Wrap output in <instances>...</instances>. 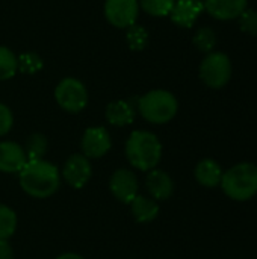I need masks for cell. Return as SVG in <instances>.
I'll use <instances>...</instances> for the list:
<instances>
[{
  "label": "cell",
  "instance_id": "6da1fadb",
  "mask_svg": "<svg viewBox=\"0 0 257 259\" xmlns=\"http://www.w3.org/2000/svg\"><path fill=\"white\" fill-rule=\"evenodd\" d=\"M18 176L23 191L35 199H47L53 196L61 185V173L58 167L44 159L27 161Z\"/></svg>",
  "mask_w": 257,
  "mask_h": 259
},
{
  "label": "cell",
  "instance_id": "7a4b0ae2",
  "mask_svg": "<svg viewBox=\"0 0 257 259\" xmlns=\"http://www.w3.org/2000/svg\"><path fill=\"white\" fill-rule=\"evenodd\" d=\"M126 156L135 168L150 171L162 158V144L153 132L135 131L126 143Z\"/></svg>",
  "mask_w": 257,
  "mask_h": 259
},
{
  "label": "cell",
  "instance_id": "3957f363",
  "mask_svg": "<svg viewBox=\"0 0 257 259\" xmlns=\"http://www.w3.org/2000/svg\"><path fill=\"white\" fill-rule=\"evenodd\" d=\"M221 188L232 200L245 202L257 194V167L242 162L223 175Z\"/></svg>",
  "mask_w": 257,
  "mask_h": 259
},
{
  "label": "cell",
  "instance_id": "277c9868",
  "mask_svg": "<svg viewBox=\"0 0 257 259\" xmlns=\"http://www.w3.org/2000/svg\"><path fill=\"white\" fill-rule=\"evenodd\" d=\"M138 109L144 120L153 124H164L174 118L179 109V103L170 91L153 90L139 97Z\"/></svg>",
  "mask_w": 257,
  "mask_h": 259
},
{
  "label": "cell",
  "instance_id": "5b68a950",
  "mask_svg": "<svg viewBox=\"0 0 257 259\" xmlns=\"http://www.w3.org/2000/svg\"><path fill=\"white\" fill-rule=\"evenodd\" d=\"M200 77L211 88H223L232 77V64L227 55L211 52L200 65Z\"/></svg>",
  "mask_w": 257,
  "mask_h": 259
},
{
  "label": "cell",
  "instance_id": "8992f818",
  "mask_svg": "<svg viewBox=\"0 0 257 259\" xmlns=\"http://www.w3.org/2000/svg\"><path fill=\"white\" fill-rule=\"evenodd\" d=\"M55 99L64 111L77 114L88 103V91L79 79L65 77L58 83L55 90Z\"/></svg>",
  "mask_w": 257,
  "mask_h": 259
},
{
  "label": "cell",
  "instance_id": "52a82bcc",
  "mask_svg": "<svg viewBox=\"0 0 257 259\" xmlns=\"http://www.w3.org/2000/svg\"><path fill=\"white\" fill-rule=\"evenodd\" d=\"M139 14L138 0H106L105 15L106 20L120 29H127L135 24Z\"/></svg>",
  "mask_w": 257,
  "mask_h": 259
},
{
  "label": "cell",
  "instance_id": "ba28073f",
  "mask_svg": "<svg viewBox=\"0 0 257 259\" xmlns=\"http://www.w3.org/2000/svg\"><path fill=\"white\" fill-rule=\"evenodd\" d=\"M112 146L111 135L106 127L95 126V127H88L82 137V155L86 156L88 159H97L105 156Z\"/></svg>",
  "mask_w": 257,
  "mask_h": 259
},
{
  "label": "cell",
  "instance_id": "9c48e42d",
  "mask_svg": "<svg viewBox=\"0 0 257 259\" xmlns=\"http://www.w3.org/2000/svg\"><path fill=\"white\" fill-rule=\"evenodd\" d=\"M91 176H92V167L86 156L77 153V155H71L65 161L62 168V178L70 187L80 190L88 184Z\"/></svg>",
  "mask_w": 257,
  "mask_h": 259
},
{
  "label": "cell",
  "instance_id": "30bf717a",
  "mask_svg": "<svg viewBox=\"0 0 257 259\" xmlns=\"http://www.w3.org/2000/svg\"><path fill=\"white\" fill-rule=\"evenodd\" d=\"M109 190L118 202L129 205L138 196V179L130 170L120 168L111 176Z\"/></svg>",
  "mask_w": 257,
  "mask_h": 259
},
{
  "label": "cell",
  "instance_id": "8fae6325",
  "mask_svg": "<svg viewBox=\"0 0 257 259\" xmlns=\"http://www.w3.org/2000/svg\"><path fill=\"white\" fill-rule=\"evenodd\" d=\"M27 156L24 149L14 141L0 143V171L3 173H20L26 165Z\"/></svg>",
  "mask_w": 257,
  "mask_h": 259
},
{
  "label": "cell",
  "instance_id": "7c38bea8",
  "mask_svg": "<svg viewBox=\"0 0 257 259\" xmlns=\"http://www.w3.org/2000/svg\"><path fill=\"white\" fill-rule=\"evenodd\" d=\"M248 0H204L203 8L217 20L238 18L247 9Z\"/></svg>",
  "mask_w": 257,
  "mask_h": 259
},
{
  "label": "cell",
  "instance_id": "4fadbf2b",
  "mask_svg": "<svg viewBox=\"0 0 257 259\" xmlns=\"http://www.w3.org/2000/svg\"><path fill=\"white\" fill-rule=\"evenodd\" d=\"M201 0H176L170 12L171 20L180 27H191L203 11Z\"/></svg>",
  "mask_w": 257,
  "mask_h": 259
},
{
  "label": "cell",
  "instance_id": "5bb4252c",
  "mask_svg": "<svg viewBox=\"0 0 257 259\" xmlns=\"http://www.w3.org/2000/svg\"><path fill=\"white\" fill-rule=\"evenodd\" d=\"M145 185H147L150 196L155 200H167L171 197V194L174 191V182L170 178V175L165 173L164 170H158V168H153L148 171Z\"/></svg>",
  "mask_w": 257,
  "mask_h": 259
},
{
  "label": "cell",
  "instance_id": "9a60e30c",
  "mask_svg": "<svg viewBox=\"0 0 257 259\" xmlns=\"http://www.w3.org/2000/svg\"><path fill=\"white\" fill-rule=\"evenodd\" d=\"M105 115L109 124L123 127L135 120V106L127 100H115L106 106Z\"/></svg>",
  "mask_w": 257,
  "mask_h": 259
},
{
  "label": "cell",
  "instance_id": "2e32d148",
  "mask_svg": "<svg viewBox=\"0 0 257 259\" xmlns=\"http://www.w3.org/2000/svg\"><path fill=\"white\" fill-rule=\"evenodd\" d=\"M223 170L214 159H203L195 167V178L198 184L208 188L218 187L223 179Z\"/></svg>",
  "mask_w": 257,
  "mask_h": 259
},
{
  "label": "cell",
  "instance_id": "e0dca14e",
  "mask_svg": "<svg viewBox=\"0 0 257 259\" xmlns=\"http://www.w3.org/2000/svg\"><path fill=\"white\" fill-rule=\"evenodd\" d=\"M129 205L135 220L139 223H150L159 215V205L155 199H147L138 194Z\"/></svg>",
  "mask_w": 257,
  "mask_h": 259
},
{
  "label": "cell",
  "instance_id": "ac0fdd59",
  "mask_svg": "<svg viewBox=\"0 0 257 259\" xmlns=\"http://www.w3.org/2000/svg\"><path fill=\"white\" fill-rule=\"evenodd\" d=\"M27 156V161L42 159L47 150V138L42 134H33L27 138L26 146L23 147Z\"/></svg>",
  "mask_w": 257,
  "mask_h": 259
},
{
  "label": "cell",
  "instance_id": "d6986e66",
  "mask_svg": "<svg viewBox=\"0 0 257 259\" xmlns=\"http://www.w3.org/2000/svg\"><path fill=\"white\" fill-rule=\"evenodd\" d=\"M17 229V214L0 203V240H9Z\"/></svg>",
  "mask_w": 257,
  "mask_h": 259
},
{
  "label": "cell",
  "instance_id": "ffe728a7",
  "mask_svg": "<svg viewBox=\"0 0 257 259\" xmlns=\"http://www.w3.org/2000/svg\"><path fill=\"white\" fill-rule=\"evenodd\" d=\"M18 70L17 56L8 47L0 46V80L11 79Z\"/></svg>",
  "mask_w": 257,
  "mask_h": 259
},
{
  "label": "cell",
  "instance_id": "44dd1931",
  "mask_svg": "<svg viewBox=\"0 0 257 259\" xmlns=\"http://www.w3.org/2000/svg\"><path fill=\"white\" fill-rule=\"evenodd\" d=\"M174 2L176 0H139V5L147 14L153 17H164L171 12Z\"/></svg>",
  "mask_w": 257,
  "mask_h": 259
},
{
  "label": "cell",
  "instance_id": "7402d4cb",
  "mask_svg": "<svg viewBox=\"0 0 257 259\" xmlns=\"http://www.w3.org/2000/svg\"><path fill=\"white\" fill-rule=\"evenodd\" d=\"M127 42L132 50H142L148 42L147 30L139 24H132L127 27Z\"/></svg>",
  "mask_w": 257,
  "mask_h": 259
},
{
  "label": "cell",
  "instance_id": "603a6c76",
  "mask_svg": "<svg viewBox=\"0 0 257 259\" xmlns=\"http://www.w3.org/2000/svg\"><path fill=\"white\" fill-rule=\"evenodd\" d=\"M194 44L198 50L201 52H206V53H211L217 44V36H215V32L209 27H201L195 36H194Z\"/></svg>",
  "mask_w": 257,
  "mask_h": 259
},
{
  "label": "cell",
  "instance_id": "cb8c5ba5",
  "mask_svg": "<svg viewBox=\"0 0 257 259\" xmlns=\"http://www.w3.org/2000/svg\"><path fill=\"white\" fill-rule=\"evenodd\" d=\"M17 62H18V68L23 73H29V74H33L42 68V59L39 58V55L33 52L23 53L20 58H17Z\"/></svg>",
  "mask_w": 257,
  "mask_h": 259
},
{
  "label": "cell",
  "instance_id": "d4e9b609",
  "mask_svg": "<svg viewBox=\"0 0 257 259\" xmlns=\"http://www.w3.org/2000/svg\"><path fill=\"white\" fill-rule=\"evenodd\" d=\"M239 27L242 32L248 35H257V11L254 9H245L239 15Z\"/></svg>",
  "mask_w": 257,
  "mask_h": 259
},
{
  "label": "cell",
  "instance_id": "484cf974",
  "mask_svg": "<svg viewBox=\"0 0 257 259\" xmlns=\"http://www.w3.org/2000/svg\"><path fill=\"white\" fill-rule=\"evenodd\" d=\"M12 124H14V117L11 109L6 105L0 103V137L6 135L11 131Z\"/></svg>",
  "mask_w": 257,
  "mask_h": 259
},
{
  "label": "cell",
  "instance_id": "4316f807",
  "mask_svg": "<svg viewBox=\"0 0 257 259\" xmlns=\"http://www.w3.org/2000/svg\"><path fill=\"white\" fill-rule=\"evenodd\" d=\"M0 259H14V252L8 240H0Z\"/></svg>",
  "mask_w": 257,
  "mask_h": 259
},
{
  "label": "cell",
  "instance_id": "83f0119b",
  "mask_svg": "<svg viewBox=\"0 0 257 259\" xmlns=\"http://www.w3.org/2000/svg\"><path fill=\"white\" fill-rule=\"evenodd\" d=\"M56 259H83L80 255L77 253H64V255H59Z\"/></svg>",
  "mask_w": 257,
  "mask_h": 259
}]
</instances>
